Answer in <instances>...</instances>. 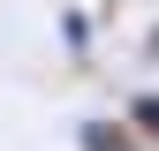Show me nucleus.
I'll return each instance as SVG.
<instances>
[{"mask_svg": "<svg viewBox=\"0 0 159 151\" xmlns=\"http://www.w3.org/2000/svg\"><path fill=\"white\" fill-rule=\"evenodd\" d=\"M76 144H84V151H136V128L129 121H84Z\"/></svg>", "mask_w": 159, "mask_h": 151, "instance_id": "obj_1", "label": "nucleus"}, {"mask_svg": "<svg viewBox=\"0 0 159 151\" xmlns=\"http://www.w3.org/2000/svg\"><path fill=\"white\" fill-rule=\"evenodd\" d=\"M129 128H136V144H159V91L129 98Z\"/></svg>", "mask_w": 159, "mask_h": 151, "instance_id": "obj_2", "label": "nucleus"}]
</instances>
